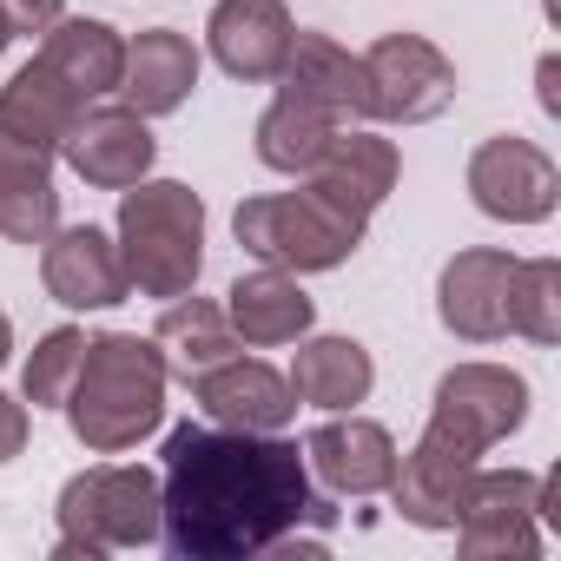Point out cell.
Instances as JSON below:
<instances>
[{
  "mask_svg": "<svg viewBox=\"0 0 561 561\" xmlns=\"http://www.w3.org/2000/svg\"><path fill=\"white\" fill-rule=\"evenodd\" d=\"M192 397L211 423L225 430H285L298 416V390L285 370H271L257 357H225L192 377Z\"/></svg>",
  "mask_w": 561,
  "mask_h": 561,
  "instance_id": "obj_16",
  "label": "cell"
},
{
  "mask_svg": "<svg viewBox=\"0 0 561 561\" xmlns=\"http://www.w3.org/2000/svg\"><path fill=\"white\" fill-rule=\"evenodd\" d=\"M476 462H482V449H476L469 436H456L449 423L430 416L423 436H416V449L397 456V476H390L397 515L416 522V528H430V535L456 528V495H462V482L476 476Z\"/></svg>",
  "mask_w": 561,
  "mask_h": 561,
  "instance_id": "obj_9",
  "label": "cell"
},
{
  "mask_svg": "<svg viewBox=\"0 0 561 561\" xmlns=\"http://www.w3.org/2000/svg\"><path fill=\"white\" fill-rule=\"evenodd\" d=\"M291 14H285V0H218L211 8V60L244 80V87H264L285 73V54H291Z\"/></svg>",
  "mask_w": 561,
  "mask_h": 561,
  "instance_id": "obj_15",
  "label": "cell"
},
{
  "mask_svg": "<svg viewBox=\"0 0 561 561\" xmlns=\"http://www.w3.org/2000/svg\"><path fill=\"white\" fill-rule=\"evenodd\" d=\"M165 383L172 377H165V357L152 337L106 331V337H87L80 377L60 410L93 456H126L165 423Z\"/></svg>",
  "mask_w": 561,
  "mask_h": 561,
  "instance_id": "obj_2",
  "label": "cell"
},
{
  "mask_svg": "<svg viewBox=\"0 0 561 561\" xmlns=\"http://www.w3.org/2000/svg\"><path fill=\"white\" fill-rule=\"evenodd\" d=\"M541 489L548 476L535 469H482L462 482L456 495V548L469 561H489V554H541Z\"/></svg>",
  "mask_w": 561,
  "mask_h": 561,
  "instance_id": "obj_7",
  "label": "cell"
},
{
  "mask_svg": "<svg viewBox=\"0 0 561 561\" xmlns=\"http://www.w3.org/2000/svg\"><path fill=\"white\" fill-rule=\"evenodd\" d=\"M469 198L482 218H502V225H541L554 218V198H561V172L554 159L535 146V139H515V133H495L469 152Z\"/></svg>",
  "mask_w": 561,
  "mask_h": 561,
  "instance_id": "obj_8",
  "label": "cell"
},
{
  "mask_svg": "<svg viewBox=\"0 0 561 561\" xmlns=\"http://www.w3.org/2000/svg\"><path fill=\"white\" fill-rule=\"evenodd\" d=\"M231 231H238V244H244L257 264H277V271L305 277V271H337V264L364 244L370 218L351 211V205H337L331 192H318V185L305 179L298 192L244 198V205L231 211Z\"/></svg>",
  "mask_w": 561,
  "mask_h": 561,
  "instance_id": "obj_4",
  "label": "cell"
},
{
  "mask_svg": "<svg viewBox=\"0 0 561 561\" xmlns=\"http://www.w3.org/2000/svg\"><path fill=\"white\" fill-rule=\"evenodd\" d=\"M27 449V403L0 390V462H14Z\"/></svg>",
  "mask_w": 561,
  "mask_h": 561,
  "instance_id": "obj_30",
  "label": "cell"
},
{
  "mask_svg": "<svg viewBox=\"0 0 561 561\" xmlns=\"http://www.w3.org/2000/svg\"><path fill=\"white\" fill-rule=\"evenodd\" d=\"M80 106H93V100H106V93H119V67H126V41L106 27V21H54L47 34H41V54H34Z\"/></svg>",
  "mask_w": 561,
  "mask_h": 561,
  "instance_id": "obj_21",
  "label": "cell"
},
{
  "mask_svg": "<svg viewBox=\"0 0 561 561\" xmlns=\"http://www.w3.org/2000/svg\"><path fill=\"white\" fill-rule=\"evenodd\" d=\"M54 159L47 146L0 126V238L8 244H47L60 225V192H54Z\"/></svg>",
  "mask_w": 561,
  "mask_h": 561,
  "instance_id": "obj_18",
  "label": "cell"
},
{
  "mask_svg": "<svg viewBox=\"0 0 561 561\" xmlns=\"http://www.w3.org/2000/svg\"><path fill=\"white\" fill-rule=\"evenodd\" d=\"M535 80H541V113H561V93H554V80H561V60H554V54L535 67Z\"/></svg>",
  "mask_w": 561,
  "mask_h": 561,
  "instance_id": "obj_31",
  "label": "cell"
},
{
  "mask_svg": "<svg viewBox=\"0 0 561 561\" xmlns=\"http://www.w3.org/2000/svg\"><path fill=\"white\" fill-rule=\"evenodd\" d=\"M152 344H159V357H165V377H179V383H192L198 370L238 357V331H231L225 305H211V298H198V291L165 298Z\"/></svg>",
  "mask_w": 561,
  "mask_h": 561,
  "instance_id": "obj_23",
  "label": "cell"
},
{
  "mask_svg": "<svg viewBox=\"0 0 561 561\" xmlns=\"http://www.w3.org/2000/svg\"><path fill=\"white\" fill-rule=\"evenodd\" d=\"M8 357H14V324H8V311H0V370H8Z\"/></svg>",
  "mask_w": 561,
  "mask_h": 561,
  "instance_id": "obj_32",
  "label": "cell"
},
{
  "mask_svg": "<svg viewBox=\"0 0 561 561\" xmlns=\"http://www.w3.org/2000/svg\"><path fill=\"white\" fill-rule=\"evenodd\" d=\"M377 383V364L357 337H298V357H291V390L298 403L311 410H357Z\"/></svg>",
  "mask_w": 561,
  "mask_h": 561,
  "instance_id": "obj_24",
  "label": "cell"
},
{
  "mask_svg": "<svg viewBox=\"0 0 561 561\" xmlns=\"http://www.w3.org/2000/svg\"><path fill=\"white\" fill-rule=\"evenodd\" d=\"M331 133H337V119H331V113H318V106H311V100H298V93H277V100L257 113L251 146H257V165L285 172V179H305V172L324 159Z\"/></svg>",
  "mask_w": 561,
  "mask_h": 561,
  "instance_id": "obj_25",
  "label": "cell"
},
{
  "mask_svg": "<svg viewBox=\"0 0 561 561\" xmlns=\"http://www.w3.org/2000/svg\"><path fill=\"white\" fill-rule=\"evenodd\" d=\"M41 285L67 311H113V305H126L133 277H126V257H119L113 231H100V225H54L47 251H41Z\"/></svg>",
  "mask_w": 561,
  "mask_h": 561,
  "instance_id": "obj_10",
  "label": "cell"
},
{
  "mask_svg": "<svg viewBox=\"0 0 561 561\" xmlns=\"http://www.w3.org/2000/svg\"><path fill=\"white\" fill-rule=\"evenodd\" d=\"M331 502L311 495L298 443L277 430L179 423L159 469V541L179 561H244L264 554L305 522L331 528Z\"/></svg>",
  "mask_w": 561,
  "mask_h": 561,
  "instance_id": "obj_1",
  "label": "cell"
},
{
  "mask_svg": "<svg viewBox=\"0 0 561 561\" xmlns=\"http://www.w3.org/2000/svg\"><path fill=\"white\" fill-rule=\"evenodd\" d=\"M305 469L331 495H383L397 476V436L357 410H331V423L305 436Z\"/></svg>",
  "mask_w": 561,
  "mask_h": 561,
  "instance_id": "obj_14",
  "label": "cell"
},
{
  "mask_svg": "<svg viewBox=\"0 0 561 561\" xmlns=\"http://www.w3.org/2000/svg\"><path fill=\"white\" fill-rule=\"evenodd\" d=\"M225 318H231L238 344L277 351V344H298V337L318 324V305L305 298V285H298L291 271L264 264V271H244L238 285L225 291Z\"/></svg>",
  "mask_w": 561,
  "mask_h": 561,
  "instance_id": "obj_20",
  "label": "cell"
},
{
  "mask_svg": "<svg viewBox=\"0 0 561 561\" xmlns=\"http://www.w3.org/2000/svg\"><path fill=\"white\" fill-rule=\"evenodd\" d=\"M508 331L528 344H561V264L522 257L508 285Z\"/></svg>",
  "mask_w": 561,
  "mask_h": 561,
  "instance_id": "obj_27",
  "label": "cell"
},
{
  "mask_svg": "<svg viewBox=\"0 0 561 561\" xmlns=\"http://www.w3.org/2000/svg\"><path fill=\"white\" fill-rule=\"evenodd\" d=\"M119 257L139 298H185L205 271V198L179 179H139L119 192Z\"/></svg>",
  "mask_w": 561,
  "mask_h": 561,
  "instance_id": "obj_3",
  "label": "cell"
},
{
  "mask_svg": "<svg viewBox=\"0 0 561 561\" xmlns=\"http://www.w3.org/2000/svg\"><path fill=\"white\" fill-rule=\"evenodd\" d=\"M277 93H298L318 113H331L337 126L370 119V93H364V60L351 47H337L331 34H291L285 73H277Z\"/></svg>",
  "mask_w": 561,
  "mask_h": 561,
  "instance_id": "obj_19",
  "label": "cell"
},
{
  "mask_svg": "<svg viewBox=\"0 0 561 561\" xmlns=\"http://www.w3.org/2000/svg\"><path fill=\"white\" fill-rule=\"evenodd\" d=\"M80 351H87V337H80L73 324L47 331V337L34 344V357H27V370H21V397H27L34 410H60L67 390H73V377H80Z\"/></svg>",
  "mask_w": 561,
  "mask_h": 561,
  "instance_id": "obj_28",
  "label": "cell"
},
{
  "mask_svg": "<svg viewBox=\"0 0 561 561\" xmlns=\"http://www.w3.org/2000/svg\"><path fill=\"white\" fill-rule=\"evenodd\" d=\"M60 159L93 185V192H126L152 172L159 139L133 106H80V119L60 139Z\"/></svg>",
  "mask_w": 561,
  "mask_h": 561,
  "instance_id": "obj_13",
  "label": "cell"
},
{
  "mask_svg": "<svg viewBox=\"0 0 561 561\" xmlns=\"http://www.w3.org/2000/svg\"><path fill=\"white\" fill-rule=\"evenodd\" d=\"M430 416L449 423L456 436H469L476 449H495L528 423V377L508 364H456V370H443Z\"/></svg>",
  "mask_w": 561,
  "mask_h": 561,
  "instance_id": "obj_11",
  "label": "cell"
},
{
  "mask_svg": "<svg viewBox=\"0 0 561 561\" xmlns=\"http://www.w3.org/2000/svg\"><path fill=\"white\" fill-rule=\"evenodd\" d=\"M8 41H14V27H8V14H0V54H8Z\"/></svg>",
  "mask_w": 561,
  "mask_h": 561,
  "instance_id": "obj_33",
  "label": "cell"
},
{
  "mask_svg": "<svg viewBox=\"0 0 561 561\" xmlns=\"http://www.w3.org/2000/svg\"><path fill=\"white\" fill-rule=\"evenodd\" d=\"M73 119H80V100L41 60H27L8 87H0V126L21 133V139H34V146H47V152H60V139H67Z\"/></svg>",
  "mask_w": 561,
  "mask_h": 561,
  "instance_id": "obj_26",
  "label": "cell"
},
{
  "mask_svg": "<svg viewBox=\"0 0 561 561\" xmlns=\"http://www.w3.org/2000/svg\"><path fill=\"white\" fill-rule=\"evenodd\" d=\"M159 541V469L146 462H100L80 469L60 489V561H100L119 548H146Z\"/></svg>",
  "mask_w": 561,
  "mask_h": 561,
  "instance_id": "obj_5",
  "label": "cell"
},
{
  "mask_svg": "<svg viewBox=\"0 0 561 561\" xmlns=\"http://www.w3.org/2000/svg\"><path fill=\"white\" fill-rule=\"evenodd\" d=\"M192 87H198V47L179 27H146L139 41H126L119 106H133L139 119H165L192 100Z\"/></svg>",
  "mask_w": 561,
  "mask_h": 561,
  "instance_id": "obj_17",
  "label": "cell"
},
{
  "mask_svg": "<svg viewBox=\"0 0 561 561\" xmlns=\"http://www.w3.org/2000/svg\"><path fill=\"white\" fill-rule=\"evenodd\" d=\"M397 172H403V159H397V146L390 139H377V133H357V126H337L331 133V146H324V159L305 172L318 192H331L337 205H351V211H377L390 192H397Z\"/></svg>",
  "mask_w": 561,
  "mask_h": 561,
  "instance_id": "obj_22",
  "label": "cell"
},
{
  "mask_svg": "<svg viewBox=\"0 0 561 561\" xmlns=\"http://www.w3.org/2000/svg\"><path fill=\"white\" fill-rule=\"evenodd\" d=\"M515 264L508 251L495 244H476V251H456L436 277V318L449 337L462 344H495L508 337V285H515Z\"/></svg>",
  "mask_w": 561,
  "mask_h": 561,
  "instance_id": "obj_12",
  "label": "cell"
},
{
  "mask_svg": "<svg viewBox=\"0 0 561 561\" xmlns=\"http://www.w3.org/2000/svg\"><path fill=\"white\" fill-rule=\"evenodd\" d=\"M0 14H8L14 34H47L67 14V0H0Z\"/></svg>",
  "mask_w": 561,
  "mask_h": 561,
  "instance_id": "obj_29",
  "label": "cell"
},
{
  "mask_svg": "<svg viewBox=\"0 0 561 561\" xmlns=\"http://www.w3.org/2000/svg\"><path fill=\"white\" fill-rule=\"evenodd\" d=\"M357 60H364L370 119H383V126H423V119L449 113V100H456V60L423 34H377Z\"/></svg>",
  "mask_w": 561,
  "mask_h": 561,
  "instance_id": "obj_6",
  "label": "cell"
}]
</instances>
